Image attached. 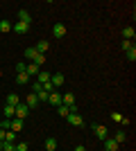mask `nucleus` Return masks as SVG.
Returning a JSON list of instances; mask_svg holds the SVG:
<instances>
[{
	"label": "nucleus",
	"mask_w": 136,
	"mask_h": 151,
	"mask_svg": "<svg viewBox=\"0 0 136 151\" xmlns=\"http://www.w3.org/2000/svg\"><path fill=\"white\" fill-rule=\"evenodd\" d=\"M5 104H9V106H18V104H20V95L9 93V95L5 97Z\"/></svg>",
	"instance_id": "8"
},
{
	"label": "nucleus",
	"mask_w": 136,
	"mask_h": 151,
	"mask_svg": "<svg viewBox=\"0 0 136 151\" xmlns=\"http://www.w3.org/2000/svg\"><path fill=\"white\" fill-rule=\"evenodd\" d=\"M57 111H59V115H61V117H68V115H71V108L66 106V104H59Z\"/></svg>",
	"instance_id": "20"
},
{
	"label": "nucleus",
	"mask_w": 136,
	"mask_h": 151,
	"mask_svg": "<svg viewBox=\"0 0 136 151\" xmlns=\"http://www.w3.org/2000/svg\"><path fill=\"white\" fill-rule=\"evenodd\" d=\"M118 147H120V145H118L113 138H107V140H104V149H107V151H118Z\"/></svg>",
	"instance_id": "10"
},
{
	"label": "nucleus",
	"mask_w": 136,
	"mask_h": 151,
	"mask_svg": "<svg viewBox=\"0 0 136 151\" xmlns=\"http://www.w3.org/2000/svg\"><path fill=\"white\" fill-rule=\"evenodd\" d=\"M0 129H2V131H9V129H12V120H0Z\"/></svg>",
	"instance_id": "24"
},
{
	"label": "nucleus",
	"mask_w": 136,
	"mask_h": 151,
	"mask_svg": "<svg viewBox=\"0 0 136 151\" xmlns=\"http://www.w3.org/2000/svg\"><path fill=\"white\" fill-rule=\"evenodd\" d=\"M9 131L20 133V131H23V120H16V117H14V120H12V129H9Z\"/></svg>",
	"instance_id": "14"
},
{
	"label": "nucleus",
	"mask_w": 136,
	"mask_h": 151,
	"mask_svg": "<svg viewBox=\"0 0 136 151\" xmlns=\"http://www.w3.org/2000/svg\"><path fill=\"white\" fill-rule=\"evenodd\" d=\"M25 104H27V108L32 111V108H36V106H39V97H36V95H34V93L25 95Z\"/></svg>",
	"instance_id": "5"
},
{
	"label": "nucleus",
	"mask_w": 136,
	"mask_h": 151,
	"mask_svg": "<svg viewBox=\"0 0 136 151\" xmlns=\"http://www.w3.org/2000/svg\"><path fill=\"white\" fill-rule=\"evenodd\" d=\"M5 142H16V133L14 131H5Z\"/></svg>",
	"instance_id": "26"
},
{
	"label": "nucleus",
	"mask_w": 136,
	"mask_h": 151,
	"mask_svg": "<svg viewBox=\"0 0 136 151\" xmlns=\"http://www.w3.org/2000/svg\"><path fill=\"white\" fill-rule=\"evenodd\" d=\"M45 149H48V151H55V149H57V140H55V138H48V140H45Z\"/></svg>",
	"instance_id": "22"
},
{
	"label": "nucleus",
	"mask_w": 136,
	"mask_h": 151,
	"mask_svg": "<svg viewBox=\"0 0 136 151\" xmlns=\"http://www.w3.org/2000/svg\"><path fill=\"white\" fill-rule=\"evenodd\" d=\"M120 47L127 52V50H132V47H134V43H132V41H123V43H120Z\"/></svg>",
	"instance_id": "32"
},
{
	"label": "nucleus",
	"mask_w": 136,
	"mask_h": 151,
	"mask_svg": "<svg viewBox=\"0 0 136 151\" xmlns=\"http://www.w3.org/2000/svg\"><path fill=\"white\" fill-rule=\"evenodd\" d=\"M30 147H27V142H16V151H27Z\"/></svg>",
	"instance_id": "33"
},
{
	"label": "nucleus",
	"mask_w": 136,
	"mask_h": 151,
	"mask_svg": "<svg viewBox=\"0 0 136 151\" xmlns=\"http://www.w3.org/2000/svg\"><path fill=\"white\" fill-rule=\"evenodd\" d=\"M34 47H36V52H39V54H45V52H48V47H50V43H48V41H41V43H36Z\"/></svg>",
	"instance_id": "16"
},
{
	"label": "nucleus",
	"mask_w": 136,
	"mask_h": 151,
	"mask_svg": "<svg viewBox=\"0 0 136 151\" xmlns=\"http://www.w3.org/2000/svg\"><path fill=\"white\" fill-rule=\"evenodd\" d=\"M113 140H116L118 145H120V142H125V140H127V135H125V131H118L116 135H113Z\"/></svg>",
	"instance_id": "25"
},
{
	"label": "nucleus",
	"mask_w": 136,
	"mask_h": 151,
	"mask_svg": "<svg viewBox=\"0 0 136 151\" xmlns=\"http://www.w3.org/2000/svg\"><path fill=\"white\" fill-rule=\"evenodd\" d=\"M41 86H43V93H48V95H50L52 90H55V86H52L50 81H45V83H41Z\"/></svg>",
	"instance_id": "28"
},
{
	"label": "nucleus",
	"mask_w": 136,
	"mask_h": 151,
	"mask_svg": "<svg viewBox=\"0 0 136 151\" xmlns=\"http://www.w3.org/2000/svg\"><path fill=\"white\" fill-rule=\"evenodd\" d=\"M18 20H20V23H27V25H30V23H32V16H30V12L20 9V12H18Z\"/></svg>",
	"instance_id": "13"
},
{
	"label": "nucleus",
	"mask_w": 136,
	"mask_h": 151,
	"mask_svg": "<svg viewBox=\"0 0 136 151\" xmlns=\"http://www.w3.org/2000/svg\"><path fill=\"white\" fill-rule=\"evenodd\" d=\"M66 120H68V124L77 126V129H82V126H84V120H82V117H79L77 113H71V115H68V117H66Z\"/></svg>",
	"instance_id": "3"
},
{
	"label": "nucleus",
	"mask_w": 136,
	"mask_h": 151,
	"mask_svg": "<svg viewBox=\"0 0 136 151\" xmlns=\"http://www.w3.org/2000/svg\"><path fill=\"white\" fill-rule=\"evenodd\" d=\"M2 151H16V142H2Z\"/></svg>",
	"instance_id": "27"
},
{
	"label": "nucleus",
	"mask_w": 136,
	"mask_h": 151,
	"mask_svg": "<svg viewBox=\"0 0 136 151\" xmlns=\"http://www.w3.org/2000/svg\"><path fill=\"white\" fill-rule=\"evenodd\" d=\"M32 63H34V65H36V68H41V65H43V63H45V54H36V57L32 59Z\"/></svg>",
	"instance_id": "21"
},
{
	"label": "nucleus",
	"mask_w": 136,
	"mask_h": 151,
	"mask_svg": "<svg viewBox=\"0 0 136 151\" xmlns=\"http://www.w3.org/2000/svg\"><path fill=\"white\" fill-rule=\"evenodd\" d=\"M14 115H16V106H9V104H5V117H7V120H12Z\"/></svg>",
	"instance_id": "19"
},
{
	"label": "nucleus",
	"mask_w": 136,
	"mask_h": 151,
	"mask_svg": "<svg viewBox=\"0 0 136 151\" xmlns=\"http://www.w3.org/2000/svg\"><path fill=\"white\" fill-rule=\"evenodd\" d=\"M48 104H50V106H59V104H61V95H59L57 90H52V93L48 95Z\"/></svg>",
	"instance_id": "7"
},
{
	"label": "nucleus",
	"mask_w": 136,
	"mask_h": 151,
	"mask_svg": "<svg viewBox=\"0 0 136 151\" xmlns=\"http://www.w3.org/2000/svg\"><path fill=\"white\" fill-rule=\"evenodd\" d=\"M64 81H66V77L61 75V72H57V75H50V83L55 86V88H59V86H64Z\"/></svg>",
	"instance_id": "6"
},
{
	"label": "nucleus",
	"mask_w": 136,
	"mask_h": 151,
	"mask_svg": "<svg viewBox=\"0 0 136 151\" xmlns=\"http://www.w3.org/2000/svg\"><path fill=\"white\" fill-rule=\"evenodd\" d=\"M25 65H27L25 61H18V63H16V75H18V72H25Z\"/></svg>",
	"instance_id": "31"
},
{
	"label": "nucleus",
	"mask_w": 136,
	"mask_h": 151,
	"mask_svg": "<svg viewBox=\"0 0 136 151\" xmlns=\"http://www.w3.org/2000/svg\"><path fill=\"white\" fill-rule=\"evenodd\" d=\"M134 36H136L134 27H125L123 29V41H134Z\"/></svg>",
	"instance_id": "11"
},
{
	"label": "nucleus",
	"mask_w": 136,
	"mask_h": 151,
	"mask_svg": "<svg viewBox=\"0 0 136 151\" xmlns=\"http://www.w3.org/2000/svg\"><path fill=\"white\" fill-rule=\"evenodd\" d=\"M41 90H43V86H41L39 81H34V83H32V93H34V95H39Z\"/></svg>",
	"instance_id": "29"
},
{
	"label": "nucleus",
	"mask_w": 136,
	"mask_h": 151,
	"mask_svg": "<svg viewBox=\"0 0 136 151\" xmlns=\"http://www.w3.org/2000/svg\"><path fill=\"white\" fill-rule=\"evenodd\" d=\"M25 72H27L30 77H36V75H39V68H36L34 63H27V65H25Z\"/></svg>",
	"instance_id": "18"
},
{
	"label": "nucleus",
	"mask_w": 136,
	"mask_h": 151,
	"mask_svg": "<svg viewBox=\"0 0 136 151\" xmlns=\"http://www.w3.org/2000/svg\"><path fill=\"white\" fill-rule=\"evenodd\" d=\"M125 54H127V59H129V61H136V47H132V50H127V52H125Z\"/></svg>",
	"instance_id": "30"
},
{
	"label": "nucleus",
	"mask_w": 136,
	"mask_h": 151,
	"mask_svg": "<svg viewBox=\"0 0 136 151\" xmlns=\"http://www.w3.org/2000/svg\"><path fill=\"white\" fill-rule=\"evenodd\" d=\"M0 151H2V142H0Z\"/></svg>",
	"instance_id": "37"
},
{
	"label": "nucleus",
	"mask_w": 136,
	"mask_h": 151,
	"mask_svg": "<svg viewBox=\"0 0 136 151\" xmlns=\"http://www.w3.org/2000/svg\"><path fill=\"white\" fill-rule=\"evenodd\" d=\"M75 151H86V149H84L82 145H77V147H75Z\"/></svg>",
	"instance_id": "35"
},
{
	"label": "nucleus",
	"mask_w": 136,
	"mask_h": 151,
	"mask_svg": "<svg viewBox=\"0 0 136 151\" xmlns=\"http://www.w3.org/2000/svg\"><path fill=\"white\" fill-rule=\"evenodd\" d=\"M16 83H18V86L30 83V75H27V72H18V75H16Z\"/></svg>",
	"instance_id": "12"
},
{
	"label": "nucleus",
	"mask_w": 136,
	"mask_h": 151,
	"mask_svg": "<svg viewBox=\"0 0 136 151\" xmlns=\"http://www.w3.org/2000/svg\"><path fill=\"white\" fill-rule=\"evenodd\" d=\"M12 25H14V23H9V20H0V34L12 32Z\"/></svg>",
	"instance_id": "17"
},
{
	"label": "nucleus",
	"mask_w": 136,
	"mask_h": 151,
	"mask_svg": "<svg viewBox=\"0 0 136 151\" xmlns=\"http://www.w3.org/2000/svg\"><path fill=\"white\" fill-rule=\"evenodd\" d=\"M111 120H113V122H118V124H120V122H123V115H120V113H111Z\"/></svg>",
	"instance_id": "34"
},
{
	"label": "nucleus",
	"mask_w": 136,
	"mask_h": 151,
	"mask_svg": "<svg viewBox=\"0 0 136 151\" xmlns=\"http://www.w3.org/2000/svg\"><path fill=\"white\" fill-rule=\"evenodd\" d=\"M0 77H2V68H0Z\"/></svg>",
	"instance_id": "36"
},
{
	"label": "nucleus",
	"mask_w": 136,
	"mask_h": 151,
	"mask_svg": "<svg viewBox=\"0 0 136 151\" xmlns=\"http://www.w3.org/2000/svg\"><path fill=\"white\" fill-rule=\"evenodd\" d=\"M66 32H68V29H66V25H61V23H57V25L52 27V34H55L57 38H64V36H66Z\"/></svg>",
	"instance_id": "9"
},
{
	"label": "nucleus",
	"mask_w": 136,
	"mask_h": 151,
	"mask_svg": "<svg viewBox=\"0 0 136 151\" xmlns=\"http://www.w3.org/2000/svg\"><path fill=\"white\" fill-rule=\"evenodd\" d=\"M27 115H30V108H27L25 101H20L18 106H16V115H14V117H16V120H25Z\"/></svg>",
	"instance_id": "1"
},
{
	"label": "nucleus",
	"mask_w": 136,
	"mask_h": 151,
	"mask_svg": "<svg viewBox=\"0 0 136 151\" xmlns=\"http://www.w3.org/2000/svg\"><path fill=\"white\" fill-rule=\"evenodd\" d=\"M12 32H16V34H27V32H30V25H27V23H14L12 25Z\"/></svg>",
	"instance_id": "4"
},
{
	"label": "nucleus",
	"mask_w": 136,
	"mask_h": 151,
	"mask_svg": "<svg viewBox=\"0 0 136 151\" xmlns=\"http://www.w3.org/2000/svg\"><path fill=\"white\" fill-rule=\"evenodd\" d=\"M93 133H95V138L107 140V135H109V129H107L104 124H97V126H93Z\"/></svg>",
	"instance_id": "2"
},
{
	"label": "nucleus",
	"mask_w": 136,
	"mask_h": 151,
	"mask_svg": "<svg viewBox=\"0 0 136 151\" xmlns=\"http://www.w3.org/2000/svg\"><path fill=\"white\" fill-rule=\"evenodd\" d=\"M36 54H39V52H36V47H27V50H25V54H23V57H25V59H30V61H32V59L36 57Z\"/></svg>",
	"instance_id": "23"
},
{
	"label": "nucleus",
	"mask_w": 136,
	"mask_h": 151,
	"mask_svg": "<svg viewBox=\"0 0 136 151\" xmlns=\"http://www.w3.org/2000/svg\"><path fill=\"white\" fill-rule=\"evenodd\" d=\"M36 81H39V83L50 81V72H45V70H39V75H36Z\"/></svg>",
	"instance_id": "15"
}]
</instances>
